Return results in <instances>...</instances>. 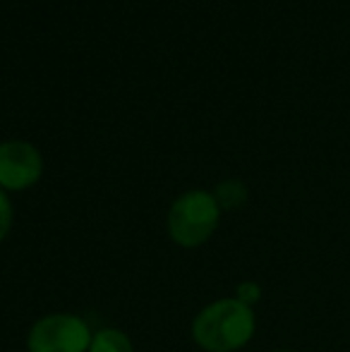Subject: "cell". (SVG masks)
<instances>
[{
	"mask_svg": "<svg viewBox=\"0 0 350 352\" xmlns=\"http://www.w3.org/2000/svg\"><path fill=\"white\" fill-rule=\"evenodd\" d=\"M254 314L243 300H219L199 311L192 324L197 345L206 352H235L250 343Z\"/></svg>",
	"mask_w": 350,
	"mask_h": 352,
	"instance_id": "cell-1",
	"label": "cell"
},
{
	"mask_svg": "<svg viewBox=\"0 0 350 352\" xmlns=\"http://www.w3.org/2000/svg\"><path fill=\"white\" fill-rule=\"evenodd\" d=\"M221 206L214 195L192 190L177 197L168 211V232L180 247H199L214 235Z\"/></svg>",
	"mask_w": 350,
	"mask_h": 352,
	"instance_id": "cell-2",
	"label": "cell"
},
{
	"mask_svg": "<svg viewBox=\"0 0 350 352\" xmlns=\"http://www.w3.org/2000/svg\"><path fill=\"white\" fill-rule=\"evenodd\" d=\"M91 331L80 316L53 314L36 321L29 333V352H89Z\"/></svg>",
	"mask_w": 350,
	"mask_h": 352,
	"instance_id": "cell-3",
	"label": "cell"
},
{
	"mask_svg": "<svg viewBox=\"0 0 350 352\" xmlns=\"http://www.w3.org/2000/svg\"><path fill=\"white\" fill-rule=\"evenodd\" d=\"M43 173V158L29 142L10 140L0 144V190H27Z\"/></svg>",
	"mask_w": 350,
	"mask_h": 352,
	"instance_id": "cell-4",
	"label": "cell"
},
{
	"mask_svg": "<svg viewBox=\"0 0 350 352\" xmlns=\"http://www.w3.org/2000/svg\"><path fill=\"white\" fill-rule=\"evenodd\" d=\"M276 352H290V350H276Z\"/></svg>",
	"mask_w": 350,
	"mask_h": 352,
	"instance_id": "cell-8",
	"label": "cell"
},
{
	"mask_svg": "<svg viewBox=\"0 0 350 352\" xmlns=\"http://www.w3.org/2000/svg\"><path fill=\"white\" fill-rule=\"evenodd\" d=\"M10 228H12V204H10L5 190H0V242L5 240Z\"/></svg>",
	"mask_w": 350,
	"mask_h": 352,
	"instance_id": "cell-7",
	"label": "cell"
},
{
	"mask_svg": "<svg viewBox=\"0 0 350 352\" xmlns=\"http://www.w3.org/2000/svg\"><path fill=\"white\" fill-rule=\"evenodd\" d=\"M89 352H135V350H132V340L122 331L103 329L91 338Z\"/></svg>",
	"mask_w": 350,
	"mask_h": 352,
	"instance_id": "cell-5",
	"label": "cell"
},
{
	"mask_svg": "<svg viewBox=\"0 0 350 352\" xmlns=\"http://www.w3.org/2000/svg\"><path fill=\"white\" fill-rule=\"evenodd\" d=\"M216 201H219L221 209H235L240 206L245 199H248V187L243 185L240 180H226L219 185L216 190Z\"/></svg>",
	"mask_w": 350,
	"mask_h": 352,
	"instance_id": "cell-6",
	"label": "cell"
}]
</instances>
